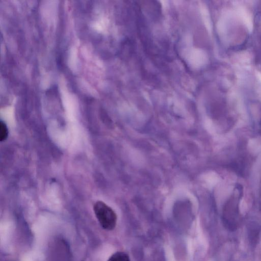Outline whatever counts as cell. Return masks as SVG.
<instances>
[{
  "label": "cell",
  "mask_w": 261,
  "mask_h": 261,
  "mask_svg": "<svg viewBox=\"0 0 261 261\" xmlns=\"http://www.w3.org/2000/svg\"><path fill=\"white\" fill-rule=\"evenodd\" d=\"M8 135V127L4 122H0V140L4 141L6 140Z\"/></svg>",
  "instance_id": "4"
},
{
  "label": "cell",
  "mask_w": 261,
  "mask_h": 261,
  "mask_svg": "<svg viewBox=\"0 0 261 261\" xmlns=\"http://www.w3.org/2000/svg\"><path fill=\"white\" fill-rule=\"evenodd\" d=\"M93 210L101 227L106 230H113L116 226L117 215L113 210L101 201H96Z\"/></svg>",
  "instance_id": "1"
},
{
  "label": "cell",
  "mask_w": 261,
  "mask_h": 261,
  "mask_svg": "<svg viewBox=\"0 0 261 261\" xmlns=\"http://www.w3.org/2000/svg\"><path fill=\"white\" fill-rule=\"evenodd\" d=\"M223 218L226 227L232 230L236 229L239 224L237 199L231 198L225 206Z\"/></svg>",
  "instance_id": "2"
},
{
  "label": "cell",
  "mask_w": 261,
  "mask_h": 261,
  "mask_svg": "<svg viewBox=\"0 0 261 261\" xmlns=\"http://www.w3.org/2000/svg\"><path fill=\"white\" fill-rule=\"evenodd\" d=\"M260 128H261V122H260Z\"/></svg>",
  "instance_id": "5"
},
{
  "label": "cell",
  "mask_w": 261,
  "mask_h": 261,
  "mask_svg": "<svg viewBox=\"0 0 261 261\" xmlns=\"http://www.w3.org/2000/svg\"><path fill=\"white\" fill-rule=\"evenodd\" d=\"M108 261H129V258L125 253L118 251L112 255Z\"/></svg>",
  "instance_id": "3"
}]
</instances>
